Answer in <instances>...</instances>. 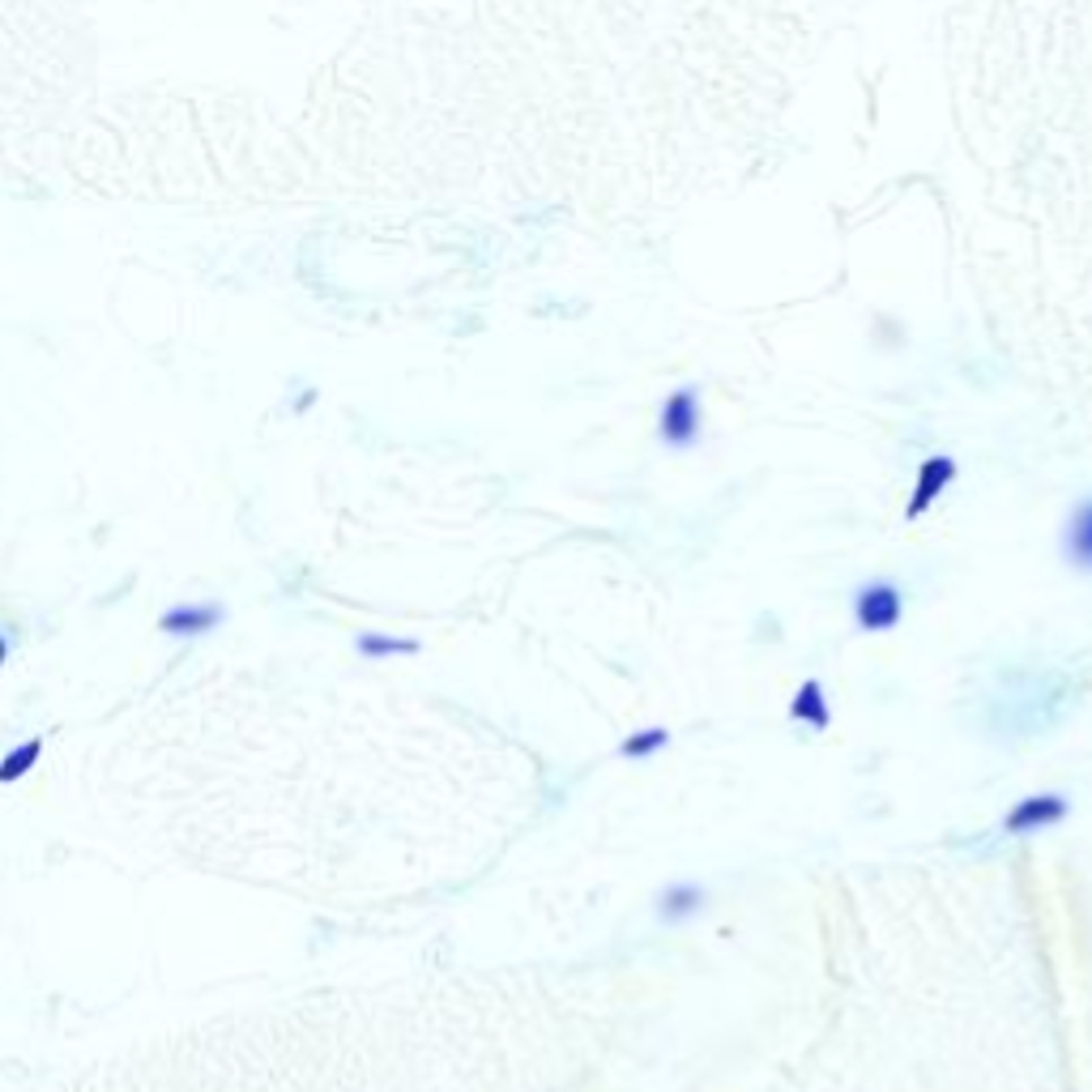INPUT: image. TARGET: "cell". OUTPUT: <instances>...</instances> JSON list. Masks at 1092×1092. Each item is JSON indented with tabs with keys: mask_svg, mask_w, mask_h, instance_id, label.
<instances>
[{
	"mask_svg": "<svg viewBox=\"0 0 1092 1092\" xmlns=\"http://www.w3.org/2000/svg\"><path fill=\"white\" fill-rule=\"evenodd\" d=\"M1062 559L1076 572H1088L1092 576V500H1084L1071 512L1067 529H1062Z\"/></svg>",
	"mask_w": 1092,
	"mask_h": 1092,
	"instance_id": "6da1fadb",
	"label": "cell"
},
{
	"mask_svg": "<svg viewBox=\"0 0 1092 1092\" xmlns=\"http://www.w3.org/2000/svg\"><path fill=\"white\" fill-rule=\"evenodd\" d=\"M900 619V593L892 585H871L858 593V623L862 632H883Z\"/></svg>",
	"mask_w": 1092,
	"mask_h": 1092,
	"instance_id": "7a4b0ae2",
	"label": "cell"
},
{
	"mask_svg": "<svg viewBox=\"0 0 1092 1092\" xmlns=\"http://www.w3.org/2000/svg\"><path fill=\"white\" fill-rule=\"evenodd\" d=\"M222 623V606H176V610H167L163 615V632L167 636H205V632H213Z\"/></svg>",
	"mask_w": 1092,
	"mask_h": 1092,
	"instance_id": "3957f363",
	"label": "cell"
},
{
	"mask_svg": "<svg viewBox=\"0 0 1092 1092\" xmlns=\"http://www.w3.org/2000/svg\"><path fill=\"white\" fill-rule=\"evenodd\" d=\"M1059 816H1062V799H1028V802H1020V807H1015L1007 819H1003V828H1007V832L1045 828V824H1054Z\"/></svg>",
	"mask_w": 1092,
	"mask_h": 1092,
	"instance_id": "277c9868",
	"label": "cell"
},
{
	"mask_svg": "<svg viewBox=\"0 0 1092 1092\" xmlns=\"http://www.w3.org/2000/svg\"><path fill=\"white\" fill-rule=\"evenodd\" d=\"M704 909V892L700 888H691V883H679V888H670L666 897H662V917L666 922H679V917H687V913Z\"/></svg>",
	"mask_w": 1092,
	"mask_h": 1092,
	"instance_id": "5b68a950",
	"label": "cell"
},
{
	"mask_svg": "<svg viewBox=\"0 0 1092 1092\" xmlns=\"http://www.w3.org/2000/svg\"><path fill=\"white\" fill-rule=\"evenodd\" d=\"M794 717L811 721V726H828V708H824V696H819V687H816V683H807V687L799 691Z\"/></svg>",
	"mask_w": 1092,
	"mask_h": 1092,
	"instance_id": "8992f818",
	"label": "cell"
},
{
	"mask_svg": "<svg viewBox=\"0 0 1092 1092\" xmlns=\"http://www.w3.org/2000/svg\"><path fill=\"white\" fill-rule=\"evenodd\" d=\"M947 474H952V465H947V461H930L926 478H922V487H917V500L909 504V517H917V512H922V504L934 495V487H943V483H947Z\"/></svg>",
	"mask_w": 1092,
	"mask_h": 1092,
	"instance_id": "52a82bcc",
	"label": "cell"
},
{
	"mask_svg": "<svg viewBox=\"0 0 1092 1092\" xmlns=\"http://www.w3.org/2000/svg\"><path fill=\"white\" fill-rule=\"evenodd\" d=\"M359 653H363V657H389V653H414V645H410V640H375V636H363V640H359Z\"/></svg>",
	"mask_w": 1092,
	"mask_h": 1092,
	"instance_id": "ba28073f",
	"label": "cell"
},
{
	"mask_svg": "<svg viewBox=\"0 0 1092 1092\" xmlns=\"http://www.w3.org/2000/svg\"><path fill=\"white\" fill-rule=\"evenodd\" d=\"M34 755H39V743H26V747H17L5 764H0V777H22L26 772V764H31Z\"/></svg>",
	"mask_w": 1092,
	"mask_h": 1092,
	"instance_id": "9c48e42d",
	"label": "cell"
},
{
	"mask_svg": "<svg viewBox=\"0 0 1092 1092\" xmlns=\"http://www.w3.org/2000/svg\"><path fill=\"white\" fill-rule=\"evenodd\" d=\"M657 743H666V730H645L640 738H632V743H623V755H645L649 747H657Z\"/></svg>",
	"mask_w": 1092,
	"mask_h": 1092,
	"instance_id": "30bf717a",
	"label": "cell"
},
{
	"mask_svg": "<svg viewBox=\"0 0 1092 1092\" xmlns=\"http://www.w3.org/2000/svg\"><path fill=\"white\" fill-rule=\"evenodd\" d=\"M0 662H5V640H0Z\"/></svg>",
	"mask_w": 1092,
	"mask_h": 1092,
	"instance_id": "8fae6325",
	"label": "cell"
}]
</instances>
